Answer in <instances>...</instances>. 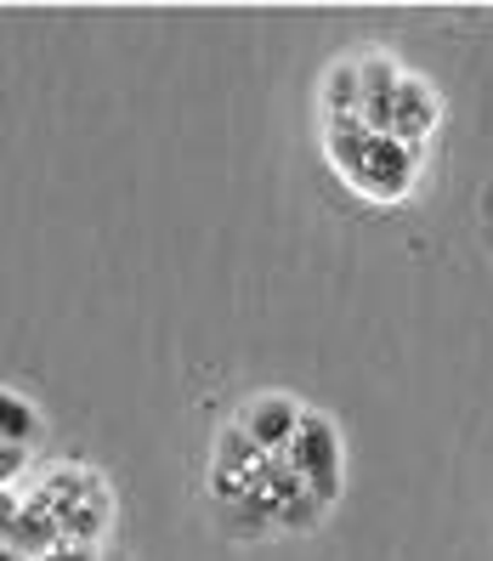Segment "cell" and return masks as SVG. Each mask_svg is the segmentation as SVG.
Here are the masks:
<instances>
[{"instance_id":"11","label":"cell","mask_w":493,"mask_h":561,"mask_svg":"<svg viewBox=\"0 0 493 561\" xmlns=\"http://www.w3.org/2000/svg\"><path fill=\"white\" fill-rule=\"evenodd\" d=\"M18 511H23V505H18V493H12V488H0V534H7V527L18 522Z\"/></svg>"},{"instance_id":"5","label":"cell","mask_w":493,"mask_h":561,"mask_svg":"<svg viewBox=\"0 0 493 561\" xmlns=\"http://www.w3.org/2000/svg\"><path fill=\"white\" fill-rule=\"evenodd\" d=\"M432 125H437V96L414 75H403L398 96H391V114H386V137H398L403 148H420L425 137H432Z\"/></svg>"},{"instance_id":"1","label":"cell","mask_w":493,"mask_h":561,"mask_svg":"<svg viewBox=\"0 0 493 561\" xmlns=\"http://www.w3.org/2000/svg\"><path fill=\"white\" fill-rule=\"evenodd\" d=\"M323 148H329V159L341 164V176H346L357 193H369L375 205L409 199V187H414V176H420L414 148H403L398 137H386V130H369L364 119L329 125Z\"/></svg>"},{"instance_id":"12","label":"cell","mask_w":493,"mask_h":561,"mask_svg":"<svg viewBox=\"0 0 493 561\" xmlns=\"http://www.w3.org/2000/svg\"><path fill=\"white\" fill-rule=\"evenodd\" d=\"M482 227H488V244H493V187L482 193Z\"/></svg>"},{"instance_id":"4","label":"cell","mask_w":493,"mask_h":561,"mask_svg":"<svg viewBox=\"0 0 493 561\" xmlns=\"http://www.w3.org/2000/svg\"><path fill=\"white\" fill-rule=\"evenodd\" d=\"M301 420H307V409L295 403V398H284V391H261V398L239 414V425H244V432L267 448V454H284V448L295 443V432H301Z\"/></svg>"},{"instance_id":"3","label":"cell","mask_w":493,"mask_h":561,"mask_svg":"<svg viewBox=\"0 0 493 561\" xmlns=\"http://www.w3.org/2000/svg\"><path fill=\"white\" fill-rule=\"evenodd\" d=\"M284 459H289V471L301 477L323 505H335V500H341L346 454H341V432H335V420H329V414H307V420H301V432H295V443L284 448Z\"/></svg>"},{"instance_id":"2","label":"cell","mask_w":493,"mask_h":561,"mask_svg":"<svg viewBox=\"0 0 493 561\" xmlns=\"http://www.w3.org/2000/svg\"><path fill=\"white\" fill-rule=\"evenodd\" d=\"M41 505L57 516L62 545H96L108 534V522H114L108 493H103V482H96L91 471H51L46 488H41Z\"/></svg>"},{"instance_id":"9","label":"cell","mask_w":493,"mask_h":561,"mask_svg":"<svg viewBox=\"0 0 493 561\" xmlns=\"http://www.w3.org/2000/svg\"><path fill=\"white\" fill-rule=\"evenodd\" d=\"M28 466V448H12V443H0V488H12Z\"/></svg>"},{"instance_id":"7","label":"cell","mask_w":493,"mask_h":561,"mask_svg":"<svg viewBox=\"0 0 493 561\" xmlns=\"http://www.w3.org/2000/svg\"><path fill=\"white\" fill-rule=\"evenodd\" d=\"M0 545H12L18 556H46V550H57L62 545V527H57V516L41 505V500H28L23 511H18V522L7 527V534H0Z\"/></svg>"},{"instance_id":"10","label":"cell","mask_w":493,"mask_h":561,"mask_svg":"<svg viewBox=\"0 0 493 561\" xmlns=\"http://www.w3.org/2000/svg\"><path fill=\"white\" fill-rule=\"evenodd\" d=\"M35 561H96V550H91V545H57V550H46V556H35Z\"/></svg>"},{"instance_id":"8","label":"cell","mask_w":493,"mask_h":561,"mask_svg":"<svg viewBox=\"0 0 493 561\" xmlns=\"http://www.w3.org/2000/svg\"><path fill=\"white\" fill-rule=\"evenodd\" d=\"M41 432H46L41 414L28 409V403L18 398V391L0 386V443H12V448H35V443H41Z\"/></svg>"},{"instance_id":"6","label":"cell","mask_w":493,"mask_h":561,"mask_svg":"<svg viewBox=\"0 0 493 561\" xmlns=\"http://www.w3.org/2000/svg\"><path fill=\"white\" fill-rule=\"evenodd\" d=\"M267 448H261L250 432H244V425L233 420V425H221V432H216V454H210V477L216 482H250L261 466H267Z\"/></svg>"}]
</instances>
